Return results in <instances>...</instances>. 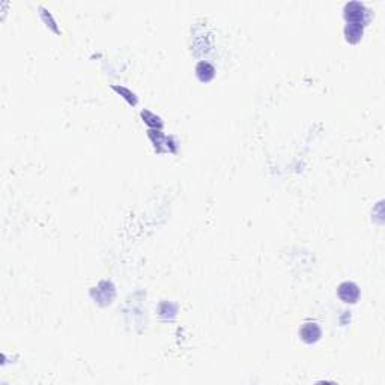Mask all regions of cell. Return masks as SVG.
I'll list each match as a JSON object with an SVG mask.
<instances>
[{
    "label": "cell",
    "instance_id": "obj_1",
    "mask_svg": "<svg viewBox=\"0 0 385 385\" xmlns=\"http://www.w3.org/2000/svg\"><path fill=\"white\" fill-rule=\"evenodd\" d=\"M339 295L344 302H355L358 295H360V291H358V286L351 283V281H346V283H342L340 287H339Z\"/></svg>",
    "mask_w": 385,
    "mask_h": 385
},
{
    "label": "cell",
    "instance_id": "obj_2",
    "mask_svg": "<svg viewBox=\"0 0 385 385\" xmlns=\"http://www.w3.org/2000/svg\"><path fill=\"white\" fill-rule=\"evenodd\" d=\"M300 334L304 342H316L321 337V328L316 323H305L300 330Z\"/></svg>",
    "mask_w": 385,
    "mask_h": 385
}]
</instances>
